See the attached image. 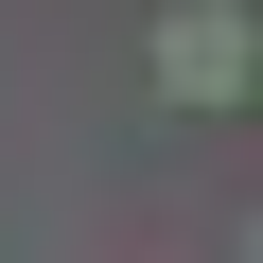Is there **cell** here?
I'll return each instance as SVG.
<instances>
[{
	"label": "cell",
	"instance_id": "6da1fadb",
	"mask_svg": "<svg viewBox=\"0 0 263 263\" xmlns=\"http://www.w3.org/2000/svg\"><path fill=\"white\" fill-rule=\"evenodd\" d=\"M158 88L176 105H246L263 88V18H246V0H176V18H158Z\"/></svg>",
	"mask_w": 263,
	"mask_h": 263
}]
</instances>
